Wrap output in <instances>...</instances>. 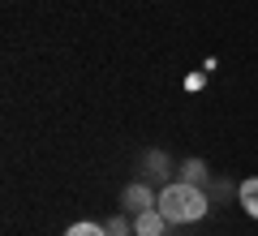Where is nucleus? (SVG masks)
<instances>
[{
  "mask_svg": "<svg viewBox=\"0 0 258 236\" xmlns=\"http://www.w3.org/2000/svg\"><path fill=\"white\" fill-rule=\"evenodd\" d=\"M155 206L164 210L168 223H198V219L207 215V193L203 185H189V181H176V185H164L155 198Z\"/></svg>",
  "mask_w": 258,
  "mask_h": 236,
  "instance_id": "f257e3e1",
  "label": "nucleus"
},
{
  "mask_svg": "<svg viewBox=\"0 0 258 236\" xmlns=\"http://www.w3.org/2000/svg\"><path fill=\"white\" fill-rule=\"evenodd\" d=\"M159 193H151L147 185H125V193H120V202H125V210H134V215H142V210L155 206Z\"/></svg>",
  "mask_w": 258,
  "mask_h": 236,
  "instance_id": "f03ea898",
  "label": "nucleus"
},
{
  "mask_svg": "<svg viewBox=\"0 0 258 236\" xmlns=\"http://www.w3.org/2000/svg\"><path fill=\"white\" fill-rule=\"evenodd\" d=\"M164 210L159 206H151V210H142V215H134V232L138 236H164Z\"/></svg>",
  "mask_w": 258,
  "mask_h": 236,
  "instance_id": "7ed1b4c3",
  "label": "nucleus"
},
{
  "mask_svg": "<svg viewBox=\"0 0 258 236\" xmlns=\"http://www.w3.org/2000/svg\"><path fill=\"white\" fill-rule=\"evenodd\" d=\"M237 202H241V210H245L249 219H258V176H245V181H241Z\"/></svg>",
  "mask_w": 258,
  "mask_h": 236,
  "instance_id": "20e7f679",
  "label": "nucleus"
},
{
  "mask_svg": "<svg viewBox=\"0 0 258 236\" xmlns=\"http://www.w3.org/2000/svg\"><path fill=\"white\" fill-rule=\"evenodd\" d=\"M64 236H108V223H95V219H78V223L64 227Z\"/></svg>",
  "mask_w": 258,
  "mask_h": 236,
  "instance_id": "39448f33",
  "label": "nucleus"
},
{
  "mask_svg": "<svg viewBox=\"0 0 258 236\" xmlns=\"http://www.w3.org/2000/svg\"><path fill=\"white\" fill-rule=\"evenodd\" d=\"M185 181H189V185H203L207 181V164H203V159H189V164H185Z\"/></svg>",
  "mask_w": 258,
  "mask_h": 236,
  "instance_id": "423d86ee",
  "label": "nucleus"
},
{
  "mask_svg": "<svg viewBox=\"0 0 258 236\" xmlns=\"http://www.w3.org/2000/svg\"><path fill=\"white\" fill-rule=\"evenodd\" d=\"M108 236H129V227H125V219H112V223H108Z\"/></svg>",
  "mask_w": 258,
  "mask_h": 236,
  "instance_id": "0eeeda50",
  "label": "nucleus"
}]
</instances>
